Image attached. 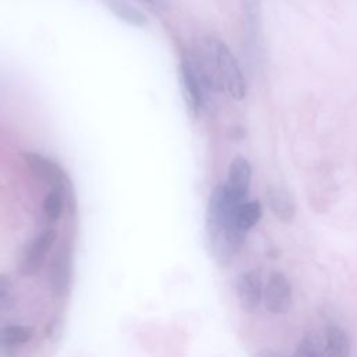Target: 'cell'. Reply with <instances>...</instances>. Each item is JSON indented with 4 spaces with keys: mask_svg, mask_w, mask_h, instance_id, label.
I'll list each match as a JSON object with an SVG mask.
<instances>
[{
    "mask_svg": "<svg viewBox=\"0 0 357 357\" xmlns=\"http://www.w3.org/2000/svg\"><path fill=\"white\" fill-rule=\"evenodd\" d=\"M252 357H284V356L278 353V351H275V350L264 349V350H259L258 353H255Z\"/></svg>",
    "mask_w": 357,
    "mask_h": 357,
    "instance_id": "cell-19",
    "label": "cell"
},
{
    "mask_svg": "<svg viewBox=\"0 0 357 357\" xmlns=\"http://www.w3.org/2000/svg\"><path fill=\"white\" fill-rule=\"evenodd\" d=\"M268 204L271 211L279 220H293L296 215V202L286 188L271 185L268 188Z\"/></svg>",
    "mask_w": 357,
    "mask_h": 357,
    "instance_id": "cell-10",
    "label": "cell"
},
{
    "mask_svg": "<svg viewBox=\"0 0 357 357\" xmlns=\"http://www.w3.org/2000/svg\"><path fill=\"white\" fill-rule=\"evenodd\" d=\"M261 215H262V209L258 201L243 202L236 209L234 225L240 231L247 233L251 227H254L258 223V220L261 219Z\"/></svg>",
    "mask_w": 357,
    "mask_h": 357,
    "instance_id": "cell-15",
    "label": "cell"
},
{
    "mask_svg": "<svg viewBox=\"0 0 357 357\" xmlns=\"http://www.w3.org/2000/svg\"><path fill=\"white\" fill-rule=\"evenodd\" d=\"M64 208V192L59 188H52V191L43 199V213L47 220L56 222Z\"/></svg>",
    "mask_w": 357,
    "mask_h": 357,
    "instance_id": "cell-16",
    "label": "cell"
},
{
    "mask_svg": "<svg viewBox=\"0 0 357 357\" xmlns=\"http://www.w3.org/2000/svg\"><path fill=\"white\" fill-rule=\"evenodd\" d=\"M236 294L244 311H255L262 298L261 272L258 269H250L238 275L236 280Z\"/></svg>",
    "mask_w": 357,
    "mask_h": 357,
    "instance_id": "cell-9",
    "label": "cell"
},
{
    "mask_svg": "<svg viewBox=\"0 0 357 357\" xmlns=\"http://www.w3.org/2000/svg\"><path fill=\"white\" fill-rule=\"evenodd\" d=\"M26 165L33 172L36 177L43 180L47 184H52L53 188H59L66 194V190L70 184L68 177L63 172V169L53 160L39 155L36 152H28L24 155Z\"/></svg>",
    "mask_w": 357,
    "mask_h": 357,
    "instance_id": "cell-7",
    "label": "cell"
},
{
    "mask_svg": "<svg viewBox=\"0 0 357 357\" xmlns=\"http://www.w3.org/2000/svg\"><path fill=\"white\" fill-rule=\"evenodd\" d=\"M71 252L67 247H61L54 252L47 272L49 286L54 294L61 296L68 291L71 283Z\"/></svg>",
    "mask_w": 357,
    "mask_h": 357,
    "instance_id": "cell-8",
    "label": "cell"
},
{
    "mask_svg": "<svg viewBox=\"0 0 357 357\" xmlns=\"http://www.w3.org/2000/svg\"><path fill=\"white\" fill-rule=\"evenodd\" d=\"M11 290V280L6 275H0V301H3Z\"/></svg>",
    "mask_w": 357,
    "mask_h": 357,
    "instance_id": "cell-18",
    "label": "cell"
},
{
    "mask_svg": "<svg viewBox=\"0 0 357 357\" xmlns=\"http://www.w3.org/2000/svg\"><path fill=\"white\" fill-rule=\"evenodd\" d=\"M293 357H321V353L318 351L314 340L310 336H305L298 343Z\"/></svg>",
    "mask_w": 357,
    "mask_h": 357,
    "instance_id": "cell-17",
    "label": "cell"
},
{
    "mask_svg": "<svg viewBox=\"0 0 357 357\" xmlns=\"http://www.w3.org/2000/svg\"><path fill=\"white\" fill-rule=\"evenodd\" d=\"M106 7L121 21L134 26H144L148 24V18L137 7L130 4L127 0H100Z\"/></svg>",
    "mask_w": 357,
    "mask_h": 357,
    "instance_id": "cell-13",
    "label": "cell"
},
{
    "mask_svg": "<svg viewBox=\"0 0 357 357\" xmlns=\"http://www.w3.org/2000/svg\"><path fill=\"white\" fill-rule=\"evenodd\" d=\"M215 54L222 82L229 95L236 100H241L245 95V79L236 57L230 49L220 42L215 43Z\"/></svg>",
    "mask_w": 357,
    "mask_h": 357,
    "instance_id": "cell-2",
    "label": "cell"
},
{
    "mask_svg": "<svg viewBox=\"0 0 357 357\" xmlns=\"http://www.w3.org/2000/svg\"><path fill=\"white\" fill-rule=\"evenodd\" d=\"M35 329L29 325H7L0 328V349L22 346L32 340Z\"/></svg>",
    "mask_w": 357,
    "mask_h": 357,
    "instance_id": "cell-14",
    "label": "cell"
},
{
    "mask_svg": "<svg viewBox=\"0 0 357 357\" xmlns=\"http://www.w3.org/2000/svg\"><path fill=\"white\" fill-rule=\"evenodd\" d=\"M144 1H146L149 4H160L162 3V0H144Z\"/></svg>",
    "mask_w": 357,
    "mask_h": 357,
    "instance_id": "cell-20",
    "label": "cell"
},
{
    "mask_svg": "<svg viewBox=\"0 0 357 357\" xmlns=\"http://www.w3.org/2000/svg\"><path fill=\"white\" fill-rule=\"evenodd\" d=\"M178 77H180V86L183 99L187 105L188 112L192 116H197L199 109L202 107L204 102V84L195 70L194 63L191 59H184L178 68Z\"/></svg>",
    "mask_w": 357,
    "mask_h": 357,
    "instance_id": "cell-4",
    "label": "cell"
},
{
    "mask_svg": "<svg viewBox=\"0 0 357 357\" xmlns=\"http://www.w3.org/2000/svg\"><path fill=\"white\" fill-rule=\"evenodd\" d=\"M251 180V166L248 160L243 156H236L229 167L227 181L223 183L227 198L240 205L245 202Z\"/></svg>",
    "mask_w": 357,
    "mask_h": 357,
    "instance_id": "cell-6",
    "label": "cell"
},
{
    "mask_svg": "<svg viewBox=\"0 0 357 357\" xmlns=\"http://www.w3.org/2000/svg\"><path fill=\"white\" fill-rule=\"evenodd\" d=\"M293 300L291 284L282 272H272L264 290V301L268 311L284 314L289 311Z\"/></svg>",
    "mask_w": 357,
    "mask_h": 357,
    "instance_id": "cell-5",
    "label": "cell"
},
{
    "mask_svg": "<svg viewBox=\"0 0 357 357\" xmlns=\"http://www.w3.org/2000/svg\"><path fill=\"white\" fill-rule=\"evenodd\" d=\"M350 342L343 329L336 325H329L325 329V344L321 357H349Z\"/></svg>",
    "mask_w": 357,
    "mask_h": 357,
    "instance_id": "cell-11",
    "label": "cell"
},
{
    "mask_svg": "<svg viewBox=\"0 0 357 357\" xmlns=\"http://www.w3.org/2000/svg\"><path fill=\"white\" fill-rule=\"evenodd\" d=\"M56 240L57 231L54 229H46L36 234L21 255V259L18 262L20 273L22 276L35 275L45 264V259L49 251L53 248Z\"/></svg>",
    "mask_w": 357,
    "mask_h": 357,
    "instance_id": "cell-3",
    "label": "cell"
},
{
    "mask_svg": "<svg viewBox=\"0 0 357 357\" xmlns=\"http://www.w3.org/2000/svg\"><path fill=\"white\" fill-rule=\"evenodd\" d=\"M244 28L247 40L255 43L259 38L262 28V11L259 0H241Z\"/></svg>",
    "mask_w": 357,
    "mask_h": 357,
    "instance_id": "cell-12",
    "label": "cell"
},
{
    "mask_svg": "<svg viewBox=\"0 0 357 357\" xmlns=\"http://www.w3.org/2000/svg\"><path fill=\"white\" fill-rule=\"evenodd\" d=\"M240 205L227 198L223 184L215 187L208 202L205 219L206 248L220 266H226L233 259L245 238V233L234 225V213Z\"/></svg>",
    "mask_w": 357,
    "mask_h": 357,
    "instance_id": "cell-1",
    "label": "cell"
}]
</instances>
